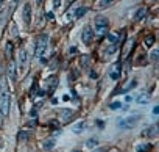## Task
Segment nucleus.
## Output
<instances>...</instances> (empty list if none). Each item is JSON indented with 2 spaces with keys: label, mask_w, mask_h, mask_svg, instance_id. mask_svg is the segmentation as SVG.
<instances>
[{
  "label": "nucleus",
  "mask_w": 159,
  "mask_h": 152,
  "mask_svg": "<svg viewBox=\"0 0 159 152\" xmlns=\"http://www.w3.org/2000/svg\"><path fill=\"white\" fill-rule=\"evenodd\" d=\"M10 110H11V94L8 91L7 80L2 79L0 80V111L3 116H7L10 115Z\"/></svg>",
  "instance_id": "obj_1"
},
{
  "label": "nucleus",
  "mask_w": 159,
  "mask_h": 152,
  "mask_svg": "<svg viewBox=\"0 0 159 152\" xmlns=\"http://www.w3.org/2000/svg\"><path fill=\"white\" fill-rule=\"evenodd\" d=\"M108 30H109V22L106 17L103 16H98L95 17V35L97 38H103L108 35Z\"/></svg>",
  "instance_id": "obj_2"
},
{
  "label": "nucleus",
  "mask_w": 159,
  "mask_h": 152,
  "mask_svg": "<svg viewBox=\"0 0 159 152\" xmlns=\"http://www.w3.org/2000/svg\"><path fill=\"white\" fill-rule=\"evenodd\" d=\"M47 44H48V36L47 35H41L36 41V46H34V56L41 58L42 53L47 50Z\"/></svg>",
  "instance_id": "obj_3"
},
{
  "label": "nucleus",
  "mask_w": 159,
  "mask_h": 152,
  "mask_svg": "<svg viewBox=\"0 0 159 152\" xmlns=\"http://www.w3.org/2000/svg\"><path fill=\"white\" fill-rule=\"evenodd\" d=\"M139 119H140V115H131V116H128V118L119 119V121H117V125H119L120 129H133L134 124H136Z\"/></svg>",
  "instance_id": "obj_4"
},
{
  "label": "nucleus",
  "mask_w": 159,
  "mask_h": 152,
  "mask_svg": "<svg viewBox=\"0 0 159 152\" xmlns=\"http://www.w3.org/2000/svg\"><path fill=\"white\" fill-rule=\"evenodd\" d=\"M58 115H59V118L62 119V122H70L73 118H75V111L73 110H69V108H61L59 111H58Z\"/></svg>",
  "instance_id": "obj_5"
},
{
  "label": "nucleus",
  "mask_w": 159,
  "mask_h": 152,
  "mask_svg": "<svg viewBox=\"0 0 159 152\" xmlns=\"http://www.w3.org/2000/svg\"><path fill=\"white\" fill-rule=\"evenodd\" d=\"M92 39H94V32H92V28H91V27H84V28H83V33H81V41H83L84 44H91Z\"/></svg>",
  "instance_id": "obj_6"
},
{
  "label": "nucleus",
  "mask_w": 159,
  "mask_h": 152,
  "mask_svg": "<svg viewBox=\"0 0 159 152\" xmlns=\"http://www.w3.org/2000/svg\"><path fill=\"white\" fill-rule=\"evenodd\" d=\"M137 85V80L136 79H131L129 82H126V85L125 86H122V88H117L116 91H114V94H120V93H128L129 90H133L134 86Z\"/></svg>",
  "instance_id": "obj_7"
},
{
  "label": "nucleus",
  "mask_w": 159,
  "mask_h": 152,
  "mask_svg": "<svg viewBox=\"0 0 159 152\" xmlns=\"http://www.w3.org/2000/svg\"><path fill=\"white\" fill-rule=\"evenodd\" d=\"M120 75H122V64H120V63H116V64L112 66L111 72H109V77H111L112 80H119Z\"/></svg>",
  "instance_id": "obj_8"
},
{
  "label": "nucleus",
  "mask_w": 159,
  "mask_h": 152,
  "mask_svg": "<svg viewBox=\"0 0 159 152\" xmlns=\"http://www.w3.org/2000/svg\"><path fill=\"white\" fill-rule=\"evenodd\" d=\"M142 136H147V138H156V136H157V125L147 127V129L142 132Z\"/></svg>",
  "instance_id": "obj_9"
},
{
  "label": "nucleus",
  "mask_w": 159,
  "mask_h": 152,
  "mask_svg": "<svg viewBox=\"0 0 159 152\" xmlns=\"http://www.w3.org/2000/svg\"><path fill=\"white\" fill-rule=\"evenodd\" d=\"M24 22H25V25L31 24V7H30V3H25V7H24Z\"/></svg>",
  "instance_id": "obj_10"
},
{
  "label": "nucleus",
  "mask_w": 159,
  "mask_h": 152,
  "mask_svg": "<svg viewBox=\"0 0 159 152\" xmlns=\"http://www.w3.org/2000/svg\"><path fill=\"white\" fill-rule=\"evenodd\" d=\"M7 74H8V77L11 79V82L16 80V63L14 61H10V64L7 67Z\"/></svg>",
  "instance_id": "obj_11"
},
{
  "label": "nucleus",
  "mask_w": 159,
  "mask_h": 152,
  "mask_svg": "<svg viewBox=\"0 0 159 152\" xmlns=\"http://www.w3.org/2000/svg\"><path fill=\"white\" fill-rule=\"evenodd\" d=\"M147 14H148V10H147L145 7H142V8H139V10L136 11V14H134V21H136V22H137V21H142Z\"/></svg>",
  "instance_id": "obj_12"
},
{
  "label": "nucleus",
  "mask_w": 159,
  "mask_h": 152,
  "mask_svg": "<svg viewBox=\"0 0 159 152\" xmlns=\"http://www.w3.org/2000/svg\"><path fill=\"white\" fill-rule=\"evenodd\" d=\"M84 129H86V122H84V121H80V122H76L75 125H72V132H73V133H81Z\"/></svg>",
  "instance_id": "obj_13"
},
{
  "label": "nucleus",
  "mask_w": 159,
  "mask_h": 152,
  "mask_svg": "<svg viewBox=\"0 0 159 152\" xmlns=\"http://www.w3.org/2000/svg\"><path fill=\"white\" fill-rule=\"evenodd\" d=\"M150 99H151V96H150V94H147V93H143V94H140V96H137V97H136V102H137V104H140V105H143V104H148V102H150Z\"/></svg>",
  "instance_id": "obj_14"
},
{
  "label": "nucleus",
  "mask_w": 159,
  "mask_h": 152,
  "mask_svg": "<svg viewBox=\"0 0 159 152\" xmlns=\"http://www.w3.org/2000/svg\"><path fill=\"white\" fill-rule=\"evenodd\" d=\"M19 64H27V61H28V55H27V50H24V49H20L19 50Z\"/></svg>",
  "instance_id": "obj_15"
},
{
  "label": "nucleus",
  "mask_w": 159,
  "mask_h": 152,
  "mask_svg": "<svg viewBox=\"0 0 159 152\" xmlns=\"http://www.w3.org/2000/svg\"><path fill=\"white\" fill-rule=\"evenodd\" d=\"M31 138V132H27V130H22V132H19V135H17V140H20V141H27V140H30Z\"/></svg>",
  "instance_id": "obj_16"
},
{
  "label": "nucleus",
  "mask_w": 159,
  "mask_h": 152,
  "mask_svg": "<svg viewBox=\"0 0 159 152\" xmlns=\"http://www.w3.org/2000/svg\"><path fill=\"white\" fill-rule=\"evenodd\" d=\"M58 64H59V56H58V55H55V56L52 58V61L48 63V67H50V69H56V67H58Z\"/></svg>",
  "instance_id": "obj_17"
},
{
  "label": "nucleus",
  "mask_w": 159,
  "mask_h": 152,
  "mask_svg": "<svg viewBox=\"0 0 159 152\" xmlns=\"http://www.w3.org/2000/svg\"><path fill=\"white\" fill-rule=\"evenodd\" d=\"M97 146H98V140L97 138H91V140L86 141V147H89V149H94Z\"/></svg>",
  "instance_id": "obj_18"
},
{
  "label": "nucleus",
  "mask_w": 159,
  "mask_h": 152,
  "mask_svg": "<svg viewBox=\"0 0 159 152\" xmlns=\"http://www.w3.org/2000/svg\"><path fill=\"white\" fill-rule=\"evenodd\" d=\"M150 149H151V146L147 144V143H143V144H139V146L136 147V152H148Z\"/></svg>",
  "instance_id": "obj_19"
},
{
  "label": "nucleus",
  "mask_w": 159,
  "mask_h": 152,
  "mask_svg": "<svg viewBox=\"0 0 159 152\" xmlns=\"http://www.w3.org/2000/svg\"><path fill=\"white\" fill-rule=\"evenodd\" d=\"M86 13H88V8L86 7H81V8L75 10V17H83Z\"/></svg>",
  "instance_id": "obj_20"
},
{
  "label": "nucleus",
  "mask_w": 159,
  "mask_h": 152,
  "mask_svg": "<svg viewBox=\"0 0 159 152\" xmlns=\"http://www.w3.org/2000/svg\"><path fill=\"white\" fill-rule=\"evenodd\" d=\"M108 41H109L111 44H117V42H119V35L109 33V35H108Z\"/></svg>",
  "instance_id": "obj_21"
},
{
  "label": "nucleus",
  "mask_w": 159,
  "mask_h": 152,
  "mask_svg": "<svg viewBox=\"0 0 159 152\" xmlns=\"http://www.w3.org/2000/svg\"><path fill=\"white\" fill-rule=\"evenodd\" d=\"M143 42H145V46H147V47H151V46L154 44V36H153V35H148V36L145 38V41H143Z\"/></svg>",
  "instance_id": "obj_22"
},
{
  "label": "nucleus",
  "mask_w": 159,
  "mask_h": 152,
  "mask_svg": "<svg viewBox=\"0 0 159 152\" xmlns=\"http://www.w3.org/2000/svg\"><path fill=\"white\" fill-rule=\"evenodd\" d=\"M47 83L50 85V88H52V90H55V86H56V83H58V79L55 77V75H52V77L48 79V82H47Z\"/></svg>",
  "instance_id": "obj_23"
},
{
  "label": "nucleus",
  "mask_w": 159,
  "mask_h": 152,
  "mask_svg": "<svg viewBox=\"0 0 159 152\" xmlns=\"http://www.w3.org/2000/svg\"><path fill=\"white\" fill-rule=\"evenodd\" d=\"M145 58H147V55H145V53H140V55L137 56V60H136V64L143 66V64H145V63H143V61H145Z\"/></svg>",
  "instance_id": "obj_24"
},
{
  "label": "nucleus",
  "mask_w": 159,
  "mask_h": 152,
  "mask_svg": "<svg viewBox=\"0 0 159 152\" xmlns=\"http://www.w3.org/2000/svg\"><path fill=\"white\" fill-rule=\"evenodd\" d=\"M53 146H55V140L53 138H48L47 141H44V147L45 149H52Z\"/></svg>",
  "instance_id": "obj_25"
},
{
  "label": "nucleus",
  "mask_w": 159,
  "mask_h": 152,
  "mask_svg": "<svg viewBox=\"0 0 159 152\" xmlns=\"http://www.w3.org/2000/svg\"><path fill=\"white\" fill-rule=\"evenodd\" d=\"M112 2H114V0H100L98 7H100V8H106V7H109Z\"/></svg>",
  "instance_id": "obj_26"
},
{
  "label": "nucleus",
  "mask_w": 159,
  "mask_h": 152,
  "mask_svg": "<svg viewBox=\"0 0 159 152\" xmlns=\"http://www.w3.org/2000/svg\"><path fill=\"white\" fill-rule=\"evenodd\" d=\"M13 49H14L13 42H8V44H7V55H8V56H11V55H13Z\"/></svg>",
  "instance_id": "obj_27"
},
{
  "label": "nucleus",
  "mask_w": 159,
  "mask_h": 152,
  "mask_svg": "<svg viewBox=\"0 0 159 152\" xmlns=\"http://www.w3.org/2000/svg\"><path fill=\"white\" fill-rule=\"evenodd\" d=\"M76 79H78V71H75V69L70 71V77H69V80L72 82V80H76Z\"/></svg>",
  "instance_id": "obj_28"
},
{
  "label": "nucleus",
  "mask_w": 159,
  "mask_h": 152,
  "mask_svg": "<svg viewBox=\"0 0 159 152\" xmlns=\"http://www.w3.org/2000/svg\"><path fill=\"white\" fill-rule=\"evenodd\" d=\"M116 50H117V46H116V44H112L111 47H108V49H106V53H108V55H112V53H116Z\"/></svg>",
  "instance_id": "obj_29"
},
{
  "label": "nucleus",
  "mask_w": 159,
  "mask_h": 152,
  "mask_svg": "<svg viewBox=\"0 0 159 152\" xmlns=\"http://www.w3.org/2000/svg\"><path fill=\"white\" fill-rule=\"evenodd\" d=\"M150 58H151V61H153V63H156V61H157V58H159V52H157V50H154V52L151 53V56H150Z\"/></svg>",
  "instance_id": "obj_30"
},
{
  "label": "nucleus",
  "mask_w": 159,
  "mask_h": 152,
  "mask_svg": "<svg viewBox=\"0 0 159 152\" xmlns=\"http://www.w3.org/2000/svg\"><path fill=\"white\" fill-rule=\"evenodd\" d=\"M38 93H39V91H38V83L34 82L33 86H31V96H34V94H38Z\"/></svg>",
  "instance_id": "obj_31"
},
{
  "label": "nucleus",
  "mask_w": 159,
  "mask_h": 152,
  "mask_svg": "<svg viewBox=\"0 0 159 152\" xmlns=\"http://www.w3.org/2000/svg\"><path fill=\"white\" fill-rule=\"evenodd\" d=\"M120 107H122V104H120V102H114V104H111V105H109V108H111V110H117V108H120Z\"/></svg>",
  "instance_id": "obj_32"
},
{
  "label": "nucleus",
  "mask_w": 159,
  "mask_h": 152,
  "mask_svg": "<svg viewBox=\"0 0 159 152\" xmlns=\"http://www.w3.org/2000/svg\"><path fill=\"white\" fill-rule=\"evenodd\" d=\"M48 125H52L53 129H59V122H58V121H55V119H52V121L48 122Z\"/></svg>",
  "instance_id": "obj_33"
},
{
  "label": "nucleus",
  "mask_w": 159,
  "mask_h": 152,
  "mask_svg": "<svg viewBox=\"0 0 159 152\" xmlns=\"http://www.w3.org/2000/svg\"><path fill=\"white\" fill-rule=\"evenodd\" d=\"M76 53V47H70L69 49V55H75Z\"/></svg>",
  "instance_id": "obj_34"
},
{
  "label": "nucleus",
  "mask_w": 159,
  "mask_h": 152,
  "mask_svg": "<svg viewBox=\"0 0 159 152\" xmlns=\"http://www.w3.org/2000/svg\"><path fill=\"white\" fill-rule=\"evenodd\" d=\"M89 61V56H83L81 58V63H83V66H86V63Z\"/></svg>",
  "instance_id": "obj_35"
},
{
  "label": "nucleus",
  "mask_w": 159,
  "mask_h": 152,
  "mask_svg": "<svg viewBox=\"0 0 159 152\" xmlns=\"http://www.w3.org/2000/svg\"><path fill=\"white\" fill-rule=\"evenodd\" d=\"M98 75H97V72L95 71H91V79H97Z\"/></svg>",
  "instance_id": "obj_36"
},
{
  "label": "nucleus",
  "mask_w": 159,
  "mask_h": 152,
  "mask_svg": "<svg viewBox=\"0 0 159 152\" xmlns=\"http://www.w3.org/2000/svg\"><path fill=\"white\" fill-rule=\"evenodd\" d=\"M27 125H28V127H33V125H36V119H34V121H30Z\"/></svg>",
  "instance_id": "obj_37"
},
{
  "label": "nucleus",
  "mask_w": 159,
  "mask_h": 152,
  "mask_svg": "<svg viewBox=\"0 0 159 152\" xmlns=\"http://www.w3.org/2000/svg\"><path fill=\"white\" fill-rule=\"evenodd\" d=\"M3 125V115H2V111H0V127Z\"/></svg>",
  "instance_id": "obj_38"
},
{
  "label": "nucleus",
  "mask_w": 159,
  "mask_h": 152,
  "mask_svg": "<svg viewBox=\"0 0 159 152\" xmlns=\"http://www.w3.org/2000/svg\"><path fill=\"white\" fill-rule=\"evenodd\" d=\"M153 113L157 115V113H159V107H154V108H153Z\"/></svg>",
  "instance_id": "obj_39"
},
{
  "label": "nucleus",
  "mask_w": 159,
  "mask_h": 152,
  "mask_svg": "<svg viewBox=\"0 0 159 152\" xmlns=\"http://www.w3.org/2000/svg\"><path fill=\"white\" fill-rule=\"evenodd\" d=\"M59 3H61V0H55V2H53L55 7H59Z\"/></svg>",
  "instance_id": "obj_40"
},
{
  "label": "nucleus",
  "mask_w": 159,
  "mask_h": 152,
  "mask_svg": "<svg viewBox=\"0 0 159 152\" xmlns=\"http://www.w3.org/2000/svg\"><path fill=\"white\" fill-rule=\"evenodd\" d=\"M125 101H126V102H131V101H133V97H131V96H126V99H125Z\"/></svg>",
  "instance_id": "obj_41"
},
{
  "label": "nucleus",
  "mask_w": 159,
  "mask_h": 152,
  "mask_svg": "<svg viewBox=\"0 0 159 152\" xmlns=\"http://www.w3.org/2000/svg\"><path fill=\"white\" fill-rule=\"evenodd\" d=\"M92 152H105V149H94Z\"/></svg>",
  "instance_id": "obj_42"
},
{
  "label": "nucleus",
  "mask_w": 159,
  "mask_h": 152,
  "mask_svg": "<svg viewBox=\"0 0 159 152\" xmlns=\"http://www.w3.org/2000/svg\"><path fill=\"white\" fill-rule=\"evenodd\" d=\"M36 2H38V3H42V2H44V0H36Z\"/></svg>",
  "instance_id": "obj_43"
},
{
  "label": "nucleus",
  "mask_w": 159,
  "mask_h": 152,
  "mask_svg": "<svg viewBox=\"0 0 159 152\" xmlns=\"http://www.w3.org/2000/svg\"><path fill=\"white\" fill-rule=\"evenodd\" d=\"M72 152H81V150H72Z\"/></svg>",
  "instance_id": "obj_44"
}]
</instances>
